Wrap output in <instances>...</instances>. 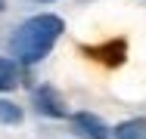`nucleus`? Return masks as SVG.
Here are the masks:
<instances>
[{
    "instance_id": "obj_7",
    "label": "nucleus",
    "mask_w": 146,
    "mask_h": 139,
    "mask_svg": "<svg viewBox=\"0 0 146 139\" xmlns=\"http://www.w3.org/2000/svg\"><path fill=\"white\" fill-rule=\"evenodd\" d=\"M0 9H6V3H3V0H0Z\"/></svg>"
},
{
    "instance_id": "obj_3",
    "label": "nucleus",
    "mask_w": 146,
    "mask_h": 139,
    "mask_svg": "<svg viewBox=\"0 0 146 139\" xmlns=\"http://www.w3.org/2000/svg\"><path fill=\"white\" fill-rule=\"evenodd\" d=\"M31 99H34V105L40 114H47V117H62L65 108H62V99H59V93L53 87H37L34 93H31Z\"/></svg>"
},
{
    "instance_id": "obj_6",
    "label": "nucleus",
    "mask_w": 146,
    "mask_h": 139,
    "mask_svg": "<svg viewBox=\"0 0 146 139\" xmlns=\"http://www.w3.org/2000/svg\"><path fill=\"white\" fill-rule=\"evenodd\" d=\"M0 121L3 124H22V108L13 105L9 99H0Z\"/></svg>"
},
{
    "instance_id": "obj_1",
    "label": "nucleus",
    "mask_w": 146,
    "mask_h": 139,
    "mask_svg": "<svg viewBox=\"0 0 146 139\" xmlns=\"http://www.w3.org/2000/svg\"><path fill=\"white\" fill-rule=\"evenodd\" d=\"M62 31H65V22L53 12L31 16L28 22H22V28L13 37V53L22 65H34L53 50V43L59 40Z\"/></svg>"
},
{
    "instance_id": "obj_2",
    "label": "nucleus",
    "mask_w": 146,
    "mask_h": 139,
    "mask_svg": "<svg viewBox=\"0 0 146 139\" xmlns=\"http://www.w3.org/2000/svg\"><path fill=\"white\" fill-rule=\"evenodd\" d=\"M72 127H75L84 139H109V127H106V121L96 117V114H90V111H78V114H72Z\"/></svg>"
},
{
    "instance_id": "obj_8",
    "label": "nucleus",
    "mask_w": 146,
    "mask_h": 139,
    "mask_svg": "<svg viewBox=\"0 0 146 139\" xmlns=\"http://www.w3.org/2000/svg\"><path fill=\"white\" fill-rule=\"evenodd\" d=\"M37 3H50V0H37Z\"/></svg>"
},
{
    "instance_id": "obj_4",
    "label": "nucleus",
    "mask_w": 146,
    "mask_h": 139,
    "mask_svg": "<svg viewBox=\"0 0 146 139\" xmlns=\"http://www.w3.org/2000/svg\"><path fill=\"white\" fill-rule=\"evenodd\" d=\"M115 139H146V117H131L115 127Z\"/></svg>"
},
{
    "instance_id": "obj_5",
    "label": "nucleus",
    "mask_w": 146,
    "mask_h": 139,
    "mask_svg": "<svg viewBox=\"0 0 146 139\" xmlns=\"http://www.w3.org/2000/svg\"><path fill=\"white\" fill-rule=\"evenodd\" d=\"M16 81H19L16 65H13V62H6V59H0V90H13Z\"/></svg>"
}]
</instances>
